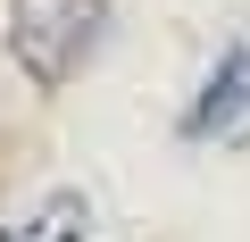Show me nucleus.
Instances as JSON below:
<instances>
[{
    "label": "nucleus",
    "mask_w": 250,
    "mask_h": 242,
    "mask_svg": "<svg viewBox=\"0 0 250 242\" xmlns=\"http://www.w3.org/2000/svg\"><path fill=\"white\" fill-rule=\"evenodd\" d=\"M83 234H92V200L75 184H50L34 209H17L0 225V242H83Z\"/></svg>",
    "instance_id": "nucleus-3"
},
{
    "label": "nucleus",
    "mask_w": 250,
    "mask_h": 242,
    "mask_svg": "<svg viewBox=\"0 0 250 242\" xmlns=\"http://www.w3.org/2000/svg\"><path fill=\"white\" fill-rule=\"evenodd\" d=\"M184 134L192 142H250V34H233L208 59V75L184 109Z\"/></svg>",
    "instance_id": "nucleus-2"
},
{
    "label": "nucleus",
    "mask_w": 250,
    "mask_h": 242,
    "mask_svg": "<svg viewBox=\"0 0 250 242\" xmlns=\"http://www.w3.org/2000/svg\"><path fill=\"white\" fill-rule=\"evenodd\" d=\"M108 42V0H9V59L34 92H67Z\"/></svg>",
    "instance_id": "nucleus-1"
}]
</instances>
